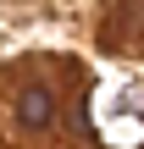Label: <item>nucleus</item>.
<instances>
[{
    "mask_svg": "<svg viewBox=\"0 0 144 149\" xmlns=\"http://www.w3.org/2000/svg\"><path fill=\"white\" fill-rule=\"evenodd\" d=\"M17 122H22V127H50V122H55V100H50V88H39V83L22 88V94H17Z\"/></svg>",
    "mask_w": 144,
    "mask_h": 149,
    "instance_id": "nucleus-1",
    "label": "nucleus"
}]
</instances>
